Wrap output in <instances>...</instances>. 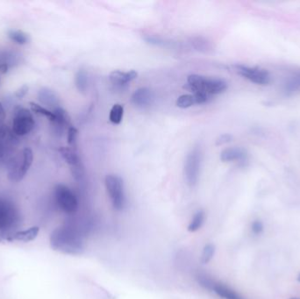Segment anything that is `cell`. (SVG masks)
<instances>
[{
	"mask_svg": "<svg viewBox=\"0 0 300 299\" xmlns=\"http://www.w3.org/2000/svg\"><path fill=\"white\" fill-rule=\"evenodd\" d=\"M28 91V87L26 85H23L22 87H20L18 91H16V97L19 98H22L26 96V93Z\"/></svg>",
	"mask_w": 300,
	"mask_h": 299,
	"instance_id": "31",
	"label": "cell"
},
{
	"mask_svg": "<svg viewBox=\"0 0 300 299\" xmlns=\"http://www.w3.org/2000/svg\"><path fill=\"white\" fill-rule=\"evenodd\" d=\"M206 220V214L203 211H198L195 214L193 215L192 220L190 221L188 226V231L191 233H195L199 231L200 228H202L203 225Z\"/></svg>",
	"mask_w": 300,
	"mask_h": 299,
	"instance_id": "21",
	"label": "cell"
},
{
	"mask_svg": "<svg viewBox=\"0 0 300 299\" xmlns=\"http://www.w3.org/2000/svg\"><path fill=\"white\" fill-rule=\"evenodd\" d=\"M215 254V247L212 244H207L203 248L202 254H201V263L203 264H207L211 261Z\"/></svg>",
	"mask_w": 300,
	"mask_h": 299,
	"instance_id": "26",
	"label": "cell"
},
{
	"mask_svg": "<svg viewBox=\"0 0 300 299\" xmlns=\"http://www.w3.org/2000/svg\"><path fill=\"white\" fill-rule=\"evenodd\" d=\"M176 106L181 109H187V108L192 107L195 103V98L193 94H183L181 95L179 98H177L176 102Z\"/></svg>",
	"mask_w": 300,
	"mask_h": 299,
	"instance_id": "24",
	"label": "cell"
},
{
	"mask_svg": "<svg viewBox=\"0 0 300 299\" xmlns=\"http://www.w3.org/2000/svg\"><path fill=\"white\" fill-rule=\"evenodd\" d=\"M202 153L199 146H194L186 156L184 163V178L190 187H194L199 182Z\"/></svg>",
	"mask_w": 300,
	"mask_h": 299,
	"instance_id": "6",
	"label": "cell"
},
{
	"mask_svg": "<svg viewBox=\"0 0 300 299\" xmlns=\"http://www.w3.org/2000/svg\"><path fill=\"white\" fill-rule=\"evenodd\" d=\"M199 283L205 287L206 289L212 290V292L215 293L217 296L221 297L222 299H242V296H239L235 290L230 289L223 283L217 282L212 278H208V277L200 275L198 277Z\"/></svg>",
	"mask_w": 300,
	"mask_h": 299,
	"instance_id": "9",
	"label": "cell"
},
{
	"mask_svg": "<svg viewBox=\"0 0 300 299\" xmlns=\"http://www.w3.org/2000/svg\"><path fill=\"white\" fill-rule=\"evenodd\" d=\"M262 230H264V225H262L261 221L255 220V221L253 222V224H252V231L254 232V234H261Z\"/></svg>",
	"mask_w": 300,
	"mask_h": 299,
	"instance_id": "29",
	"label": "cell"
},
{
	"mask_svg": "<svg viewBox=\"0 0 300 299\" xmlns=\"http://www.w3.org/2000/svg\"><path fill=\"white\" fill-rule=\"evenodd\" d=\"M246 156L244 150L241 147H229L222 151L220 154V160L222 162H235L243 160Z\"/></svg>",
	"mask_w": 300,
	"mask_h": 299,
	"instance_id": "17",
	"label": "cell"
},
{
	"mask_svg": "<svg viewBox=\"0 0 300 299\" xmlns=\"http://www.w3.org/2000/svg\"><path fill=\"white\" fill-rule=\"evenodd\" d=\"M153 92L147 87L138 89L131 97L132 103L139 108L148 107L153 103Z\"/></svg>",
	"mask_w": 300,
	"mask_h": 299,
	"instance_id": "13",
	"label": "cell"
},
{
	"mask_svg": "<svg viewBox=\"0 0 300 299\" xmlns=\"http://www.w3.org/2000/svg\"><path fill=\"white\" fill-rule=\"evenodd\" d=\"M78 133L79 131L76 129L75 127H70L68 129V143L72 148L76 150V146H77V139H78Z\"/></svg>",
	"mask_w": 300,
	"mask_h": 299,
	"instance_id": "27",
	"label": "cell"
},
{
	"mask_svg": "<svg viewBox=\"0 0 300 299\" xmlns=\"http://www.w3.org/2000/svg\"><path fill=\"white\" fill-rule=\"evenodd\" d=\"M138 77L137 72L134 70L129 71H121V70H115L111 72L109 75V79L113 85L116 86H123V85L129 84L130 82L136 79Z\"/></svg>",
	"mask_w": 300,
	"mask_h": 299,
	"instance_id": "15",
	"label": "cell"
},
{
	"mask_svg": "<svg viewBox=\"0 0 300 299\" xmlns=\"http://www.w3.org/2000/svg\"><path fill=\"white\" fill-rule=\"evenodd\" d=\"M30 105H31V109H32V111L33 113L39 114V115H43L44 117H46L47 119H49V121H51V122L54 121L55 114H54L53 111H49V109L43 107V106L40 105V104L33 103V102L30 103Z\"/></svg>",
	"mask_w": 300,
	"mask_h": 299,
	"instance_id": "25",
	"label": "cell"
},
{
	"mask_svg": "<svg viewBox=\"0 0 300 299\" xmlns=\"http://www.w3.org/2000/svg\"><path fill=\"white\" fill-rule=\"evenodd\" d=\"M123 115H124V106L121 104H115L110 111L109 120L111 123L119 125L123 120Z\"/></svg>",
	"mask_w": 300,
	"mask_h": 299,
	"instance_id": "23",
	"label": "cell"
},
{
	"mask_svg": "<svg viewBox=\"0 0 300 299\" xmlns=\"http://www.w3.org/2000/svg\"><path fill=\"white\" fill-rule=\"evenodd\" d=\"M104 185L113 207L117 211H122L126 205L124 182L122 178L115 174H109L104 178Z\"/></svg>",
	"mask_w": 300,
	"mask_h": 299,
	"instance_id": "4",
	"label": "cell"
},
{
	"mask_svg": "<svg viewBox=\"0 0 300 299\" xmlns=\"http://www.w3.org/2000/svg\"><path fill=\"white\" fill-rule=\"evenodd\" d=\"M290 299H297V298H290Z\"/></svg>",
	"mask_w": 300,
	"mask_h": 299,
	"instance_id": "35",
	"label": "cell"
},
{
	"mask_svg": "<svg viewBox=\"0 0 300 299\" xmlns=\"http://www.w3.org/2000/svg\"><path fill=\"white\" fill-rule=\"evenodd\" d=\"M35 122L33 115L26 108H19L13 116L12 132L15 136H25L31 133Z\"/></svg>",
	"mask_w": 300,
	"mask_h": 299,
	"instance_id": "8",
	"label": "cell"
},
{
	"mask_svg": "<svg viewBox=\"0 0 300 299\" xmlns=\"http://www.w3.org/2000/svg\"><path fill=\"white\" fill-rule=\"evenodd\" d=\"M5 120H6V111H5L3 105L0 103V128L4 127Z\"/></svg>",
	"mask_w": 300,
	"mask_h": 299,
	"instance_id": "32",
	"label": "cell"
},
{
	"mask_svg": "<svg viewBox=\"0 0 300 299\" xmlns=\"http://www.w3.org/2000/svg\"><path fill=\"white\" fill-rule=\"evenodd\" d=\"M54 114H55V119L52 121L54 127L56 128V131L57 133H62L64 127L67 126H69V117L67 111L62 109V107L57 108L56 110L53 111Z\"/></svg>",
	"mask_w": 300,
	"mask_h": 299,
	"instance_id": "16",
	"label": "cell"
},
{
	"mask_svg": "<svg viewBox=\"0 0 300 299\" xmlns=\"http://www.w3.org/2000/svg\"><path fill=\"white\" fill-rule=\"evenodd\" d=\"M33 151L26 147L7 160V176L13 182H20L33 164Z\"/></svg>",
	"mask_w": 300,
	"mask_h": 299,
	"instance_id": "2",
	"label": "cell"
},
{
	"mask_svg": "<svg viewBox=\"0 0 300 299\" xmlns=\"http://www.w3.org/2000/svg\"><path fill=\"white\" fill-rule=\"evenodd\" d=\"M188 44L199 52L207 53L212 48L210 41L202 36H196V37L191 38L188 42Z\"/></svg>",
	"mask_w": 300,
	"mask_h": 299,
	"instance_id": "19",
	"label": "cell"
},
{
	"mask_svg": "<svg viewBox=\"0 0 300 299\" xmlns=\"http://www.w3.org/2000/svg\"><path fill=\"white\" fill-rule=\"evenodd\" d=\"M8 68H9V66L7 65V63H4L3 62V63L0 64V72L7 73Z\"/></svg>",
	"mask_w": 300,
	"mask_h": 299,
	"instance_id": "33",
	"label": "cell"
},
{
	"mask_svg": "<svg viewBox=\"0 0 300 299\" xmlns=\"http://www.w3.org/2000/svg\"><path fill=\"white\" fill-rule=\"evenodd\" d=\"M63 159L66 163L71 167L72 175L75 177L76 180H81L84 176V168L82 165L81 159L77 151L72 147H61L59 150Z\"/></svg>",
	"mask_w": 300,
	"mask_h": 299,
	"instance_id": "11",
	"label": "cell"
},
{
	"mask_svg": "<svg viewBox=\"0 0 300 299\" xmlns=\"http://www.w3.org/2000/svg\"><path fill=\"white\" fill-rule=\"evenodd\" d=\"M187 89L194 92L206 94H221L228 88V84L220 78H209L206 76L193 74L187 78Z\"/></svg>",
	"mask_w": 300,
	"mask_h": 299,
	"instance_id": "3",
	"label": "cell"
},
{
	"mask_svg": "<svg viewBox=\"0 0 300 299\" xmlns=\"http://www.w3.org/2000/svg\"><path fill=\"white\" fill-rule=\"evenodd\" d=\"M75 85L78 91L85 93L88 90L89 78L87 72L84 69H79L75 76Z\"/></svg>",
	"mask_w": 300,
	"mask_h": 299,
	"instance_id": "20",
	"label": "cell"
},
{
	"mask_svg": "<svg viewBox=\"0 0 300 299\" xmlns=\"http://www.w3.org/2000/svg\"><path fill=\"white\" fill-rule=\"evenodd\" d=\"M297 280H298V281L300 282V275L298 276V277H297Z\"/></svg>",
	"mask_w": 300,
	"mask_h": 299,
	"instance_id": "34",
	"label": "cell"
},
{
	"mask_svg": "<svg viewBox=\"0 0 300 299\" xmlns=\"http://www.w3.org/2000/svg\"><path fill=\"white\" fill-rule=\"evenodd\" d=\"M54 197L57 206L66 214H75L79 210V199L68 186L57 184L54 190Z\"/></svg>",
	"mask_w": 300,
	"mask_h": 299,
	"instance_id": "5",
	"label": "cell"
},
{
	"mask_svg": "<svg viewBox=\"0 0 300 299\" xmlns=\"http://www.w3.org/2000/svg\"><path fill=\"white\" fill-rule=\"evenodd\" d=\"M7 34L9 39L19 45H25L29 43V36L21 30H10Z\"/></svg>",
	"mask_w": 300,
	"mask_h": 299,
	"instance_id": "22",
	"label": "cell"
},
{
	"mask_svg": "<svg viewBox=\"0 0 300 299\" xmlns=\"http://www.w3.org/2000/svg\"><path fill=\"white\" fill-rule=\"evenodd\" d=\"M20 222V213L15 205L7 199H0V233L13 232Z\"/></svg>",
	"mask_w": 300,
	"mask_h": 299,
	"instance_id": "7",
	"label": "cell"
},
{
	"mask_svg": "<svg viewBox=\"0 0 300 299\" xmlns=\"http://www.w3.org/2000/svg\"><path fill=\"white\" fill-rule=\"evenodd\" d=\"M15 140V135L6 126L0 128V163L13 151Z\"/></svg>",
	"mask_w": 300,
	"mask_h": 299,
	"instance_id": "12",
	"label": "cell"
},
{
	"mask_svg": "<svg viewBox=\"0 0 300 299\" xmlns=\"http://www.w3.org/2000/svg\"><path fill=\"white\" fill-rule=\"evenodd\" d=\"M38 99L42 104L48 107L52 108L53 111L60 106L58 96L51 89L42 88L38 91Z\"/></svg>",
	"mask_w": 300,
	"mask_h": 299,
	"instance_id": "14",
	"label": "cell"
},
{
	"mask_svg": "<svg viewBox=\"0 0 300 299\" xmlns=\"http://www.w3.org/2000/svg\"><path fill=\"white\" fill-rule=\"evenodd\" d=\"M193 94L195 98L196 104H206L212 99V96L206 94V93H202V92H194Z\"/></svg>",
	"mask_w": 300,
	"mask_h": 299,
	"instance_id": "28",
	"label": "cell"
},
{
	"mask_svg": "<svg viewBox=\"0 0 300 299\" xmlns=\"http://www.w3.org/2000/svg\"><path fill=\"white\" fill-rule=\"evenodd\" d=\"M144 40L149 43L151 45L159 46V47H164V48H180L179 43L170 41V40L164 39L163 37L158 35H152V34H147L144 36Z\"/></svg>",
	"mask_w": 300,
	"mask_h": 299,
	"instance_id": "18",
	"label": "cell"
},
{
	"mask_svg": "<svg viewBox=\"0 0 300 299\" xmlns=\"http://www.w3.org/2000/svg\"><path fill=\"white\" fill-rule=\"evenodd\" d=\"M49 242L53 250L62 254L79 255L85 251L84 229L75 219H70L52 232Z\"/></svg>",
	"mask_w": 300,
	"mask_h": 299,
	"instance_id": "1",
	"label": "cell"
},
{
	"mask_svg": "<svg viewBox=\"0 0 300 299\" xmlns=\"http://www.w3.org/2000/svg\"><path fill=\"white\" fill-rule=\"evenodd\" d=\"M236 71L243 78L256 85H267L270 82V75L265 69L244 65H237Z\"/></svg>",
	"mask_w": 300,
	"mask_h": 299,
	"instance_id": "10",
	"label": "cell"
},
{
	"mask_svg": "<svg viewBox=\"0 0 300 299\" xmlns=\"http://www.w3.org/2000/svg\"><path fill=\"white\" fill-rule=\"evenodd\" d=\"M232 137L229 134H223L221 136H219L217 140H216V145L217 146H220L223 144L228 143L231 140Z\"/></svg>",
	"mask_w": 300,
	"mask_h": 299,
	"instance_id": "30",
	"label": "cell"
}]
</instances>
